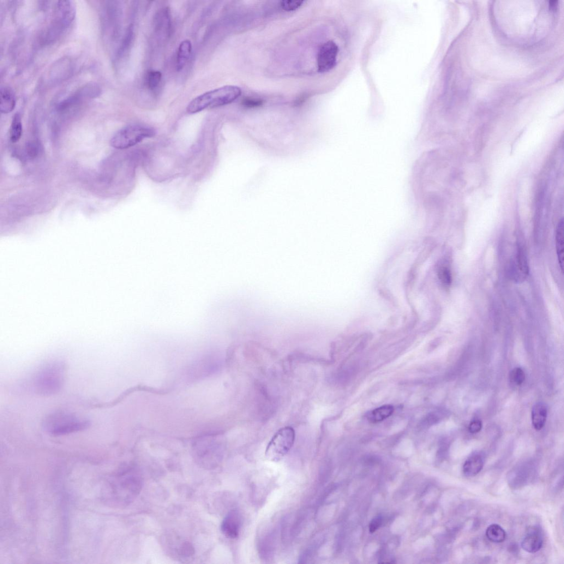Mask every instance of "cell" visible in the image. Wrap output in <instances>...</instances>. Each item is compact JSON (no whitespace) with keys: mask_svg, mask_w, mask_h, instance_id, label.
I'll return each instance as SVG.
<instances>
[{"mask_svg":"<svg viewBox=\"0 0 564 564\" xmlns=\"http://www.w3.org/2000/svg\"><path fill=\"white\" fill-rule=\"evenodd\" d=\"M263 103V101L261 99L248 98L243 100L242 104L247 107L254 108L261 106Z\"/></svg>","mask_w":564,"mask_h":564,"instance_id":"obj_25","label":"cell"},{"mask_svg":"<svg viewBox=\"0 0 564 564\" xmlns=\"http://www.w3.org/2000/svg\"><path fill=\"white\" fill-rule=\"evenodd\" d=\"M0 97V111L3 114L10 113L15 109L16 105L15 96L9 88L2 87Z\"/></svg>","mask_w":564,"mask_h":564,"instance_id":"obj_12","label":"cell"},{"mask_svg":"<svg viewBox=\"0 0 564 564\" xmlns=\"http://www.w3.org/2000/svg\"><path fill=\"white\" fill-rule=\"evenodd\" d=\"M482 428V423L479 420H475L472 421L469 426V431L470 433L475 434L478 433L481 430Z\"/></svg>","mask_w":564,"mask_h":564,"instance_id":"obj_27","label":"cell"},{"mask_svg":"<svg viewBox=\"0 0 564 564\" xmlns=\"http://www.w3.org/2000/svg\"><path fill=\"white\" fill-rule=\"evenodd\" d=\"M180 552L182 556L188 557L193 554L194 549L191 544L185 542L181 546Z\"/></svg>","mask_w":564,"mask_h":564,"instance_id":"obj_26","label":"cell"},{"mask_svg":"<svg viewBox=\"0 0 564 564\" xmlns=\"http://www.w3.org/2000/svg\"><path fill=\"white\" fill-rule=\"evenodd\" d=\"M510 380L517 385H521L525 380V374L520 368H515L510 374Z\"/></svg>","mask_w":564,"mask_h":564,"instance_id":"obj_22","label":"cell"},{"mask_svg":"<svg viewBox=\"0 0 564 564\" xmlns=\"http://www.w3.org/2000/svg\"><path fill=\"white\" fill-rule=\"evenodd\" d=\"M23 133L21 117L19 113L16 114L12 121L10 129V139L13 143L19 142Z\"/></svg>","mask_w":564,"mask_h":564,"instance_id":"obj_18","label":"cell"},{"mask_svg":"<svg viewBox=\"0 0 564 564\" xmlns=\"http://www.w3.org/2000/svg\"><path fill=\"white\" fill-rule=\"evenodd\" d=\"M155 134V130L148 126L132 124L118 131L111 138L110 145L118 149H127Z\"/></svg>","mask_w":564,"mask_h":564,"instance_id":"obj_6","label":"cell"},{"mask_svg":"<svg viewBox=\"0 0 564 564\" xmlns=\"http://www.w3.org/2000/svg\"><path fill=\"white\" fill-rule=\"evenodd\" d=\"M543 541L541 532L535 527L528 531L521 542V547L528 553H535L541 549Z\"/></svg>","mask_w":564,"mask_h":564,"instance_id":"obj_10","label":"cell"},{"mask_svg":"<svg viewBox=\"0 0 564 564\" xmlns=\"http://www.w3.org/2000/svg\"><path fill=\"white\" fill-rule=\"evenodd\" d=\"M557 4V1H556H556L555 0H554V1H550L549 4V9L551 10H555V9H556Z\"/></svg>","mask_w":564,"mask_h":564,"instance_id":"obj_29","label":"cell"},{"mask_svg":"<svg viewBox=\"0 0 564 564\" xmlns=\"http://www.w3.org/2000/svg\"><path fill=\"white\" fill-rule=\"evenodd\" d=\"M382 518L377 517L371 521L369 526V530L371 533H374L381 525Z\"/></svg>","mask_w":564,"mask_h":564,"instance_id":"obj_28","label":"cell"},{"mask_svg":"<svg viewBox=\"0 0 564 564\" xmlns=\"http://www.w3.org/2000/svg\"><path fill=\"white\" fill-rule=\"evenodd\" d=\"M563 221L562 219L558 223L556 231V248L557 259L562 271L563 262Z\"/></svg>","mask_w":564,"mask_h":564,"instance_id":"obj_16","label":"cell"},{"mask_svg":"<svg viewBox=\"0 0 564 564\" xmlns=\"http://www.w3.org/2000/svg\"><path fill=\"white\" fill-rule=\"evenodd\" d=\"M438 275H439V278L444 286H449L451 285L452 275L451 271L448 267L445 266L441 267L439 271H438Z\"/></svg>","mask_w":564,"mask_h":564,"instance_id":"obj_23","label":"cell"},{"mask_svg":"<svg viewBox=\"0 0 564 564\" xmlns=\"http://www.w3.org/2000/svg\"><path fill=\"white\" fill-rule=\"evenodd\" d=\"M393 411V406L388 405L382 406L369 413L368 421L373 423L380 422L391 416Z\"/></svg>","mask_w":564,"mask_h":564,"instance_id":"obj_15","label":"cell"},{"mask_svg":"<svg viewBox=\"0 0 564 564\" xmlns=\"http://www.w3.org/2000/svg\"><path fill=\"white\" fill-rule=\"evenodd\" d=\"M295 440L296 433L293 428L286 427L280 429L268 444L266 458L270 461L277 463L289 453Z\"/></svg>","mask_w":564,"mask_h":564,"instance_id":"obj_7","label":"cell"},{"mask_svg":"<svg viewBox=\"0 0 564 564\" xmlns=\"http://www.w3.org/2000/svg\"><path fill=\"white\" fill-rule=\"evenodd\" d=\"M242 94L238 87L226 86L203 93L192 100L187 108L189 114H196L208 107H215L231 104Z\"/></svg>","mask_w":564,"mask_h":564,"instance_id":"obj_4","label":"cell"},{"mask_svg":"<svg viewBox=\"0 0 564 564\" xmlns=\"http://www.w3.org/2000/svg\"><path fill=\"white\" fill-rule=\"evenodd\" d=\"M547 417V409L542 403H538L533 407L532 422L534 428L541 430L544 427Z\"/></svg>","mask_w":564,"mask_h":564,"instance_id":"obj_13","label":"cell"},{"mask_svg":"<svg viewBox=\"0 0 564 564\" xmlns=\"http://www.w3.org/2000/svg\"><path fill=\"white\" fill-rule=\"evenodd\" d=\"M339 50L338 46L332 41H328L320 47L317 58L319 73H327L335 67Z\"/></svg>","mask_w":564,"mask_h":564,"instance_id":"obj_8","label":"cell"},{"mask_svg":"<svg viewBox=\"0 0 564 564\" xmlns=\"http://www.w3.org/2000/svg\"><path fill=\"white\" fill-rule=\"evenodd\" d=\"M486 536L491 542L497 543L505 541L506 534L499 525L492 524L487 528Z\"/></svg>","mask_w":564,"mask_h":564,"instance_id":"obj_17","label":"cell"},{"mask_svg":"<svg viewBox=\"0 0 564 564\" xmlns=\"http://www.w3.org/2000/svg\"><path fill=\"white\" fill-rule=\"evenodd\" d=\"M192 52V44L189 40H185L180 44L177 57V70L182 71L190 59Z\"/></svg>","mask_w":564,"mask_h":564,"instance_id":"obj_14","label":"cell"},{"mask_svg":"<svg viewBox=\"0 0 564 564\" xmlns=\"http://www.w3.org/2000/svg\"><path fill=\"white\" fill-rule=\"evenodd\" d=\"M515 265H517L515 269H517L518 273L520 274V277H526L529 274V269L526 254L522 248L519 247L518 249Z\"/></svg>","mask_w":564,"mask_h":564,"instance_id":"obj_19","label":"cell"},{"mask_svg":"<svg viewBox=\"0 0 564 564\" xmlns=\"http://www.w3.org/2000/svg\"><path fill=\"white\" fill-rule=\"evenodd\" d=\"M134 28L133 25H131L126 31L122 43L120 46L117 53V58H122L129 49L134 37Z\"/></svg>","mask_w":564,"mask_h":564,"instance_id":"obj_20","label":"cell"},{"mask_svg":"<svg viewBox=\"0 0 564 564\" xmlns=\"http://www.w3.org/2000/svg\"><path fill=\"white\" fill-rule=\"evenodd\" d=\"M484 465L483 456L475 454L468 458L463 466V473L466 477H475L481 472Z\"/></svg>","mask_w":564,"mask_h":564,"instance_id":"obj_11","label":"cell"},{"mask_svg":"<svg viewBox=\"0 0 564 564\" xmlns=\"http://www.w3.org/2000/svg\"><path fill=\"white\" fill-rule=\"evenodd\" d=\"M142 486L141 477L137 470L133 467H126L108 482L105 499L117 505H127L140 493Z\"/></svg>","mask_w":564,"mask_h":564,"instance_id":"obj_1","label":"cell"},{"mask_svg":"<svg viewBox=\"0 0 564 564\" xmlns=\"http://www.w3.org/2000/svg\"><path fill=\"white\" fill-rule=\"evenodd\" d=\"M91 421L76 413L58 411L45 417L42 427L46 433L53 436H61L79 433L91 426Z\"/></svg>","mask_w":564,"mask_h":564,"instance_id":"obj_3","label":"cell"},{"mask_svg":"<svg viewBox=\"0 0 564 564\" xmlns=\"http://www.w3.org/2000/svg\"><path fill=\"white\" fill-rule=\"evenodd\" d=\"M242 519L237 510H233L226 516L221 525V530L225 537L237 538L241 532Z\"/></svg>","mask_w":564,"mask_h":564,"instance_id":"obj_9","label":"cell"},{"mask_svg":"<svg viewBox=\"0 0 564 564\" xmlns=\"http://www.w3.org/2000/svg\"><path fill=\"white\" fill-rule=\"evenodd\" d=\"M162 75L160 71L152 70L148 72L146 77V83L148 88L154 91L159 87L161 81Z\"/></svg>","mask_w":564,"mask_h":564,"instance_id":"obj_21","label":"cell"},{"mask_svg":"<svg viewBox=\"0 0 564 564\" xmlns=\"http://www.w3.org/2000/svg\"><path fill=\"white\" fill-rule=\"evenodd\" d=\"M303 1H291V0H286L280 3L281 7L285 10L287 11H295L301 7L303 4Z\"/></svg>","mask_w":564,"mask_h":564,"instance_id":"obj_24","label":"cell"},{"mask_svg":"<svg viewBox=\"0 0 564 564\" xmlns=\"http://www.w3.org/2000/svg\"><path fill=\"white\" fill-rule=\"evenodd\" d=\"M67 366L62 361H53L46 364L36 373L32 381L34 392L41 397H51L61 392L63 389Z\"/></svg>","mask_w":564,"mask_h":564,"instance_id":"obj_2","label":"cell"},{"mask_svg":"<svg viewBox=\"0 0 564 564\" xmlns=\"http://www.w3.org/2000/svg\"><path fill=\"white\" fill-rule=\"evenodd\" d=\"M75 15L74 6L71 2H58L50 25L44 35V40L52 42L61 37L73 23Z\"/></svg>","mask_w":564,"mask_h":564,"instance_id":"obj_5","label":"cell"}]
</instances>
